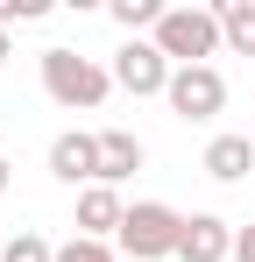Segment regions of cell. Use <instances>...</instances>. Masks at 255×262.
<instances>
[{"label": "cell", "mask_w": 255, "mask_h": 262, "mask_svg": "<svg viewBox=\"0 0 255 262\" xmlns=\"http://www.w3.org/2000/svg\"><path fill=\"white\" fill-rule=\"evenodd\" d=\"M42 92L64 106V114H92V106H107V92H114V64H99V57H78V50H42Z\"/></svg>", "instance_id": "obj_1"}, {"label": "cell", "mask_w": 255, "mask_h": 262, "mask_svg": "<svg viewBox=\"0 0 255 262\" xmlns=\"http://www.w3.org/2000/svg\"><path fill=\"white\" fill-rule=\"evenodd\" d=\"M149 43L163 50L177 71H184V64H213L220 43H227V36H220V7H170L163 21H156Z\"/></svg>", "instance_id": "obj_2"}, {"label": "cell", "mask_w": 255, "mask_h": 262, "mask_svg": "<svg viewBox=\"0 0 255 262\" xmlns=\"http://www.w3.org/2000/svg\"><path fill=\"white\" fill-rule=\"evenodd\" d=\"M177 241H184V213L177 206H163V199H135L121 220V234H114V248L135 262H163L177 255Z\"/></svg>", "instance_id": "obj_3"}, {"label": "cell", "mask_w": 255, "mask_h": 262, "mask_svg": "<svg viewBox=\"0 0 255 262\" xmlns=\"http://www.w3.org/2000/svg\"><path fill=\"white\" fill-rule=\"evenodd\" d=\"M170 78H177V64H170V57L149 43V36H128V43L114 50V85L135 92V99H163Z\"/></svg>", "instance_id": "obj_4"}, {"label": "cell", "mask_w": 255, "mask_h": 262, "mask_svg": "<svg viewBox=\"0 0 255 262\" xmlns=\"http://www.w3.org/2000/svg\"><path fill=\"white\" fill-rule=\"evenodd\" d=\"M163 106H170V114H177V121H192V128H199V121H213V114L227 106V78H220L213 64H184V71L170 78V92H163Z\"/></svg>", "instance_id": "obj_5"}, {"label": "cell", "mask_w": 255, "mask_h": 262, "mask_svg": "<svg viewBox=\"0 0 255 262\" xmlns=\"http://www.w3.org/2000/svg\"><path fill=\"white\" fill-rule=\"evenodd\" d=\"M50 177L57 184H99V135H85V128H64L57 142H50Z\"/></svg>", "instance_id": "obj_6"}, {"label": "cell", "mask_w": 255, "mask_h": 262, "mask_svg": "<svg viewBox=\"0 0 255 262\" xmlns=\"http://www.w3.org/2000/svg\"><path fill=\"white\" fill-rule=\"evenodd\" d=\"M177 262H234V220H220V213H184Z\"/></svg>", "instance_id": "obj_7"}, {"label": "cell", "mask_w": 255, "mask_h": 262, "mask_svg": "<svg viewBox=\"0 0 255 262\" xmlns=\"http://www.w3.org/2000/svg\"><path fill=\"white\" fill-rule=\"evenodd\" d=\"M121 220H128V199L114 191V184H85L78 191V220H71V227H78L85 241H114Z\"/></svg>", "instance_id": "obj_8"}, {"label": "cell", "mask_w": 255, "mask_h": 262, "mask_svg": "<svg viewBox=\"0 0 255 262\" xmlns=\"http://www.w3.org/2000/svg\"><path fill=\"white\" fill-rule=\"evenodd\" d=\"M199 170H206L213 184H241V177L255 170V142L248 135H213L206 156H199Z\"/></svg>", "instance_id": "obj_9"}, {"label": "cell", "mask_w": 255, "mask_h": 262, "mask_svg": "<svg viewBox=\"0 0 255 262\" xmlns=\"http://www.w3.org/2000/svg\"><path fill=\"white\" fill-rule=\"evenodd\" d=\"M135 170H142V142H135L128 128H99V184L121 191Z\"/></svg>", "instance_id": "obj_10"}, {"label": "cell", "mask_w": 255, "mask_h": 262, "mask_svg": "<svg viewBox=\"0 0 255 262\" xmlns=\"http://www.w3.org/2000/svg\"><path fill=\"white\" fill-rule=\"evenodd\" d=\"M220 36L234 57H255V0H220Z\"/></svg>", "instance_id": "obj_11"}, {"label": "cell", "mask_w": 255, "mask_h": 262, "mask_svg": "<svg viewBox=\"0 0 255 262\" xmlns=\"http://www.w3.org/2000/svg\"><path fill=\"white\" fill-rule=\"evenodd\" d=\"M107 14H114V21H121L128 36H142V29H149V36H156V21H163L170 7H163V0H107Z\"/></svg>", "instance_id": "obj_12"}, {"label": "cell", "mask_w": 255, "mask_h": 262, "mask_svg": "<svg viewBox=\"0 0 255 262\" xmlns=\"http://www.w3.org/2000/svg\"><path fill=\"white\" fill-rule=\"evenodd\" d=\"M0 262H57V248H50L42 234H29V227H22V234L0 248Z\"/></svg>", "instance_id": "obj_13"}, {"label": "cell", "mask_w": 255, "mask_h": 262, "mask_svg": "<svg viewBox=\"0 0 255 262\" xmlns=\"http://www.w3.org/2000/svg\"><path fill=\"white\" fill-rule=\"evenodd\" d=\"M57 262H121V248H114V241H85V234H71V241L57 248Z\"/></svg>", "instance_id": "obj_14"}, {"label": "cell", "mask_w": 255, "mask_h": 262, "mask_svg": "<svg viewBox=\"0 0 255 262\" xmlns=\"http://www.w3.org/2000/svg\"><path fill=\"white\" fill-rule=\"evenodd\" d=\"M50 14V0H0V29H14V21H42Z\"/></svg>", "instance_id": "obj_15"}, {"label": "cell", "mask_w": 255, "mask_h": 262, "mask_svg": "<svg viewBox=\"0 0 255 262\" xmlns=\"http://www.w3.org/2000/svg\"><path fill=\"white\" fill-rule=\"evenodd\" d=\"M234 262H255V220H248V227H234Z\"/></svg>", "instance_id": "obj_16"}, {"label": "cell", "mask_w": 255, "mask_h": 262, "mask_svg": "<svg viewBox=\"0 0 255 262\" xmlns=\"http://www.w3.org/2000/svg\"><path fill=\"white\" fill-rule=\"evenodd\" d=\"M7 184H14V163H7V149H0V199H7Z\"/></svg>", "instance_id": "obj_17"}, {"label": "cell", "mask_w": 255, "mask_h": 262, "mask_svg": "<svg viewBox=\"0 0 255 262\" xmlns=\"http://www.w3.org/2000/svg\"><path fill=\"white\" fill-rule=\"evenodd\" d=\"M0 64H7V29H0Z\"/></svg>", "instance_id": "obj_18"}]
</instances>
